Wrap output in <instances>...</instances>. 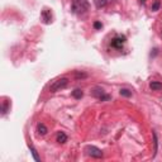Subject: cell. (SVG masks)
Here are the masks:
<instances>
[{
    "label": "cell",
    "instance_id": "20",
    "mask_svg": "<svg viewBox=\"0 0 162 162\" xmlns=\"http://www.w3.org/2000/svg\"><path fill=\"white\" fill-rule=\"evenodd\" d=\"M142 2H146V0H142Z\"/></svg>",
    "mask_w": 162,
    "mask_h": 162
},
{
    "label": "cell",
    "instance_id": "5",
    "mask_svg": "<svg viewBox=\"0 0 162 162\" xmlns=\"http://www.w3.org/2000/svg\"><path fill=\"white\" fill-rule=\"evenodd\" d=\"M124 42H126V37H124V36L115 37V38H113V40H112V47L117 48V50H122Z\"/></svg>",
    "mask_w": 162,
    "mask_h": 162
},
{
    "label": "cell",
    "instance_id": "12",
    "mask_svg": "<svg viewBox=\"0 0 162 162\" xmlns=\"http://www.w3.org/2000/svg\"><path fill=\"white\" fill-rule=\"evenodd\" d=\"M120 95L122 96H126V98H130L132 96V91L128 90V89H120Z\"/></svg>",
    "mask_w": 162,
    "mask_h": 162
},
{
    "label": "cell",
    "instance_id": "9",
    "mask_svg": "<svg viewBox=\"0 0 162 162\" xmlns=\"http://www.w3.org/2000/svg\"><path fill=\"white\" fill-rule=\"evenodd\" d=\"M56 141L58 143H66L67 142V136L64 132H58L57 133V137H56Z\"/></svg>",
    "mask_w": 162,
    "mask_h": 162
},
{
    "label": "cell",
    "instance_id": "6",
    "mask_svg": "<svg viewBox=\"0 0 162 162\" xmlns=\"http://www.w3.org/2000/svg\"><path fill=\"white\" fill-rule=\"evenodd\" d=\"M41 18H42L44 24H50L52 22V13L48 8H44V9L41 12Z\"/></svg>",
    "mask_w": 162,
    "mask_h": 162
},
{
    "label": "cell",
    "instance_id": "15",
    "mask_svg": "<svg viewBox=\"0 0 162 162\" xmlns=\"http://www.w3.org/2000/svg\"><path fill=\"white\" fill-rule=\"evenodd\" d=\"M160 6H161V2H160V0H155V3L152 4L151 9H152V12H157L160 9Z\"/></svg>",
    "mask_w": 162,
    "mask_h": 162
},
{
    "label": "cell",
    "instance_id": "2",
    "mask_svg": "<svg viewBox=\"0 0 162 162\" xmlns=\"http://www.w3.org/2000/svg\"><path fill=\"white\" fill-rule=\"evenodd\" d=\"M68 82H70V80H68L67 78H61L56 81H53L51 85H50V91L51 92H57L60 90H64L67 88Z\"/></svg>",
    "mask_w": 162,
    "mask_h": 162
},
{
    "label": "cell",
    "instance_id": "19",
    "mask_svg": "<svg viewBox=\"0 0 162 162\" xmlns=\"http://www.w3.org/2000/svg\"><path fill=\"white\" fill-rule=\"evenodd\" d=\"M86 76H88L86 74H76V78H79V79L80 78H86Z\"/></svg>",
    "mask_w": 162,
    "mask_h": 162
},
{
    "label": "cell",
    "instance_id": "17",
    "mask_svg": "<svg viewBox=\"0 0 162 162\" xmlns=\"http://www.w3.org/2000/svg\"><path fill=\"white\" fill-rule=\"evenodd\" d=\"M94 28H95V29H102V28H103L102 22H95V23H94Z\"/></svg>",
    "mask_w": 162,
    "mask_h": 162
},
{
    "label": "cell",
    "instance_id": "14",
    "mask_svg": "<svg viewBox=\"0 0 162 162\" xmlns=\"http://www.w3.org/2000/svg\"><path fill=\"white\" fill-rule=\"evenodd\" d=\"M9 110V102H3V105H2V112H3V115H5Z\"/></svg>",
    "mask_w": 162,
    "mask_h": 162
},
{
    "label": "cell",
    "instance_id": "18",
    "mask_svg": "<svg viewBox=\"0 0 162 162\" xmlns=\"http://www.w3.org/2000/svg\"><path fill=\"white\" fill-rule=\"evenodd\" d=\"M157 53H158V50H157V48H153V52H151V56H152V57H155V56L157 55Z\"/></svg>",
    "mask_w": 162,
    "mask_h": 162
},
{
    "label": "cell",
    "instance_id": "1",
    "mask_svg": "<svg viewBox=\"0 0 162 162\" xmlns=\"http://www.w3.org/2000/svg\"><path fill=\"white\" fill-rule=\"evenodd\" d=\"M90 9L89 0H72L71 2V10L76 15H82L88 13Z\"/></svg>",
    "mask_w": 162,
    "mask_h": 162
},
{
    "label": "cell",
    "instance_id": "10",
    "mask_svg": "<svg viewBox=\"0 0 162 162\" xmlns=\"http://www.w3.org/2000/svg\"><path fill=\"white\" fill-rule=\"evenodd\" d=\"M29 150H30V152H32V156H33V158H34L37 162H40V161H41V157L38 156V152H37V150L33 147V146H30V144H29Z\"/></svg>",
    "mask_w": 162,
    "mask_h": 162
},
{
    "label": "cell",
    "instance_id": "8",
    "mask_svg": "<svg viewBox=\"0 0 162 162\" xmlns=\"http://www.w3.org/2000/svg\"><path fill=\"white\" fill-rule=\"evenodd\" d=\"M150 88H151V90H153V91H160V90H162V82L152 81V82L150 84Z\"/></svg>",
    "mask_w": 162,
    "mask_h": 162
},
{
    "label": "cell",
    "instance_id": "11",
    "mask_svg": "<svg viewBox=\"0 0 162 162\" xmlns=\"http://www.w3.org/2000/svg\"><path fill=\"white\" fill-rule=\"evenodd\" d=\"M72 96H74L75 99H81V98L84 96V92H82L81 89H75V90L72 91Z\"/></svg>",
    "mask_w": 162,
    "mask_h": 162
},
{
    "label": "cell",
    "instance_id": "16",
    "mask_svg": "<svg viewBox=\"0 0 162 162\" xmlns=\"http://www.w3.org/2000/svg\"><path fill=\"white\" fill-rule=\"evenodd\" d=\"M110 2H112V0H96L98 6H105L106 4H109Z\"/></svg>",
    "mask_w": 162,
    "mask_h": 162
},
{
    "label": "cell",
    "instance_id": "4",
    "mask_svg": "<svg viewBox=\"0 0 162 162\" xmlns=\"http://www.w3.org/2000/svg\"><path fill=\"white\" fill-rule=\"evenodd\" d=\"M85 151H86V153H88L90 157H92V158H102V157H103L102 150L98 148V147H95V146H88Z\"/></svg>",
    "mask_w": 162,
    "mask_h": 162
},
{
    "label": "cell",
    "instance_id": "3",
    "mask_svg": "<svg viewBox=\"0 0 162 162\" xmlns=\"http://www.w3.org/2000/svg\"><path fill=\"white\" fill-rule=\"evenodd\" d=\"M91 95L96 99H99L100 102H108V100L110 99V95L105 94V91L102 88H94L91 90Z\"/></svg>",
    "mask_w": 162,
    "mask_h": 162
},
{
    "label": "cell",
    "instance_id": "13",
    "mask_svg": "<svg viewBox=\"0 0 162 162\" xmlns=\"http://www.w3.org/2000/svg\"><path fill=\"white\" fill-rule=\"evenodd\" d=\"M153 143H155V153H153V157L157 155V147H158V140H157V134L153 132Z\"/></svg>",
    "mask_w": 162,
    "mask_h": 162
},
{
    "label": "cell",
    "instance_id": "7",
    "mask_svg": "<svg viewBox=\"0 0 162 162\" xmlns=\"http://www.w3.org/2000/svg\"><path fill=\"white\" fill-rule=\"evenodd\" d=\"M37 132H38V134H40V136H46V134H47V132H48V129H47V127L43 124V123H40V124L37 126Z\"/></svg>",
    "mask_w": 162,
    "mask_h": 162
}]
</instances>
